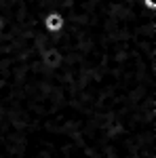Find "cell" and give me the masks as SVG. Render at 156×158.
<instances>
[{
    "instance_id": "2",
    "label": "cell",
    "mask_w": 156,
    "mask_h": 158,
    "mask_svg": "<svg viewBox=\"0 0 156 158\" xmlns=\"http://www.w3.org/2000/svg\"><path fill=\"white\" fill-rule=\"evenodd\" d=\"M141 6L145 11H156V0H141Z\"/></svg>"
},
{
    "instance_id": "1",
    "label": "cell",
    "mask_w": 156,
    "mask_h": 158,
    "mask_svg": "<svg viewBox=\"0 0 156 158\" xmlns=\"http://www.w3.org/2000/svg\"><path fill=\"white\" fill-rule=\"evenodd\" d=\"M40 27L51 36H57V34H61L65 30V15L61 11H57V9H51V11H47L42 15Z\"/></svg>"
},
{
    "instance_id": "3",
    "label": "cell",
    "mask_w": 156,
    "mask_h": 158,
    "mask_svg": "<svg viewBox=\"0 0 156 158\" xmlns=\"http://www.w3.org/2000/svg\"><path fill=\"white\" fill-rule=\"evenodd\" d=\"M2 27H4V19H2V15H0V32H2Z\"/></svg>"
}]
</instances>
